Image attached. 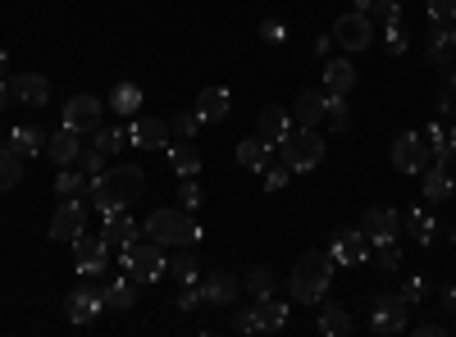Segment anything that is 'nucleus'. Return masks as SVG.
<instances>
[{
  "mask_svg": "<svg viewBox=\"0 0 456 337\" xmlns=\"http://www.w3.org/2000/svg\"><path fill=\"white\" fill-rule=\"evenodd\" d=\"M329 283H333V260H329V251H301L297 269H292V278H288L292 301H297V306H320L324 296H329Z\"/></svg>",
  "mask_w": 456,
  "mask_h": 337,
  "instance_id": "f257e3e1",
  "label": "nucleus"
},
{
  "mask_svg": "<svg viewBox=\"0 0 456 337\" xmlns=\"http://www.w3.org/2000/svg\"><path fill=\"white\" fill-rule=\"evenodd\" d=\"M142 233L151 242H160V246H197L201 242V229H197V219L187 214V210H174V205H160V210H151L146 223H142Z\"/></svg>",
  "mask_w": 456,
  "mask_h": 337,
  "instance_id": "f03ea898",
  "label": "nucleus"
},
{
  "mask_svg": "<svg viewBox=\"0 0 456 337\" xmlns=\"http://www.w3.org/2000/svg\"><path fill=\"white\" fill-rule=\"evenodd\" d=\"M288 328V301L279 296H256V306L233 310V333L251 337V333H283Z\"/></svg>",
  "mask_w": 456,
  "mask_h": 337,
  "instance_id": "7ed1b4c3",
  "label": "nucleus"
},
{
  "mask_svg": "<svg viewBox=\"0 0 456 337\" xmlns=\"http://www.w3.org/2000/svg\"><path fill=\"white\" fill-rule=\"evenodd\" d=\"M119 269L133 278V283H160L169 274V260H165V246L160 242H133L128 251H119Z\"/></svg>",
  "mask_w": 456,
  "mask_h": 337,
  "instance_id": "20e7f679",
  "label": "nucleus"
},
{
  "mask_svg": "<svg viewBox=\"0 0 456 337\" xmlns=\"http://www.w3.org/2000/svg\"><path fill=\"white\" fill-rule=\"evenodd\" d=\"M279 160H283L292 173L320 169V160H324V137H320L315 128H292V132L283 137V146H279Z\"/></svg>",
  "mask_w": 456,
  "mask_h": 337,
  "instance_id": "39448f33",
  "label": "nucleus"
},
{
  "mask_svg": "<svg viewBox=\"0 0 456 337\" xmlns=\"http://www.w3.org/2000/svg\"><path fill=\"white\" fill-rule=\"evenodd\" d=\"M411 328V301L397 292H384V296H374L370 301V333H379V337H402Z\"/></svg>",
  "mask_w": 456,
  "mask_h": 337,
  "instance_id": "423d86ee",
  "label": "nucleus"
},
{
  "mask_svg": "<svg viewBox=\"0 0 456 337\" xmlns=\"http://www.w3.org/2000/svg\"><path fill=\"white\" fill-rule=\"evenodd\" d=\"M434 164V146L425 141V132H397L393 137V169L406 173V178H420L425 169Z\"/></svg>",
  "mask_w": 456,
  "mask_h": 337,
  "instance_id": "0eeeda50",
  "label": "nucleus"
},
{
  "mask_svg": "<svg viewBox=\"0 0 456 337\" xmlns=\"http://www.w3.org/2000/svg\"><path fill=\"white\" fill-rule=\"evenodd\" d=\"M333 42H338L342 51H370V46H374V19L361 14V10L338 14V23H333Z\"/></svg>",
  "mask_w": 456,
  "mask_h": 337,
  "instance_id": "6e6552de",
  "label": "nucleus"
},
{
  "mask_svg": "<svg viewBox=\"0 0 456 337\" xmlns=\"http://www.w3.org/2000/svg\"><path fill=\"white\" fill-rule=\"evenodd\" d=\"M174 141V132H169V119H156V115H133V124H128V146H137V151H165V146Z\"/></svg>",
  "mask_w": 456,
  "mask_h": 337,
  "instance_id": "1a4fd4ad",
  "label": "nucleus"
},
{
  "mask_svg": "<svg viewBox=\"0 0 456 337\" xmlns=\"http://www.w3.org/2000/svg\"><path fill=\"white\" fill-rule=\"evenodd\" d=\"M73 255H78V274L83 278H101L110 269V242H105V233L101 237H92V233L73 237Z\"/></svg>",
  "mask_w": 456,
  "mask_h": 337,
  "instance_id": "9d476101",
  "label": "nucleus"
},
{
  "mask_svg": "<svg viewBox=\"0 0 456 337\" xmlns=\"http://www.w3.org/2000/svg\"><path fill=\"white\" fill-rule=\"evenodd\" d=\"M101 119H105V100H96V96H69V100H64V128H73V132H96Z\"/></svg>",
  "mask_w": 456,
  "mask_h": 337,
  "instance_id": "9b49d317",
  "label": "nucleus"
},
{
  "mask_svg": "<svg viewBox=\"0 0 456 337\" xmlns=\"http://www.w3.org/2000/svg\"><path fill=\"white\" fill-rule=\"evenodd\" d=\"M83 233H87V205L83 201H60L55 214H51V237L73 246V237H83Z\"/></svg>",
  "mask_w": 456,
  "mask_h": 337,
  "instance_id": "f8f14e48",
  "label": "nucleus"
},
{
  "mask_svg": "<svg viewBox=\"0 0 456 337\" xmlns=\"http://www.w3.org/2000/svg\"><path fill=\"white\" fill-rule=\"evenodd\" d=\"M329 260H333V265H365V260H370L365 229H338L333 246H329Z\"/></svg>",
  "mask_w": 456,
  "mask_h": 337,
  "instance_id": "ddd939ff",
  "label": "nucleus"
},
{
  "mask_svg": "<svg viewBox=\"0 0 456 337\" xmlns=\"http://www.w3.org/2000/svg\"><path fill=\"white\" fill-rule=\"evenodd\" d=\"M197 287H201V301H206V306H224V310L238 306V296H242V283H238L233 274H224V269L206 274Z\"/></svg>",
  "mask_w": 456,
  "mask_h": 337,
  "instance_id": "4468645a",
  "label": "nucleus"
},
{
  "mask_svg": "<svg viewBox=\"0 0 456 337\" xmlns=\"http://www.w3.org/2000/svg\"><path fill=\"white\" fill-rule=\"evenodd\" d=\"M288 132H292L288 109H283V105H265V109H260V119H256V137H260L265 146H274V151H279Z\"/></svg>",
  "mask_w": 456,
  "mask_h": 337,
  "instance_id": "2eb2a0df",
  "label": "nucleus"
},
{
  "mask_svg": "<svg viewBox=\"0 0 456 337\" xmlns=\"http://www.w3.org/2000/svg\"><path fill=\"white\" fill-rule=\"evenodd\" d=\"M361 229H365V237H374V242H393V237L402 233V214H397L393 205H370Z\"/></svg>",
  "mask_w": 456,
  "mask_h": 337,
  "instance_id": "dca6fc26",
  "label": "nucleus"
},
{
  "mask_svg": "<svg viewBox=\"0 0 456 337\" xmlns=\"http://www.w3.org/2000/svg\"><path fill=\"white\" fill-rule=\"evenodd\" d=\"M92 205L110 219V214H124L128 210V201L119 197V187H114V178H110V169H101V173H92Z\"/></svg>",
  "mask_w": 456,
  "mask_h": 337,
  "instance_id": "f3484780",
  "label": "nucleus"
},
{
  "mask_svg": "<svg viewBox=\"0 0 456 337\" xmlns=\"http://www.w3.org/2000/svg\"><path fill=\"white\" fill-rule=\"evenodd\" d=\"M46 156H51L60 169L78 164V156H83V132H73V128H64V124H60V132H51V137H46Z\"/></svg>",
  "mask_w": 456,
  "mask_h": 337,
  "instance_id": "a211bd4d",
  "label": "nucleus"
},
{
  "mask_svg": "<svg viewBox=\"0 0 456 337\" xmlns=\"http://www.w3.org/2000/svg\"><path fill=\"white\" fill-rule=\"evenodd\" d=\"M64 306H69V319H73V324H92V319L105 310V296H101V287L87 283V287H78V292H69Z\"/></svg>",
  "mask_w": 456,
  "mask_h": 337,
  "instance_id": "6ab92c4d",
  "label": "nucleus"
},
{
  "mask_svg": "<svg viewBox=\"0 0 456 337\" xmlns=\"http://www.w3.org/2000/svg\"><path fill=\"white\" fill-rule=\"evenodd\" d=\"M10 96L23 100V105H46L51 100L46 73H14V78H10Z\"/></svg>",
  "mask_w": 456,
  "mask_h": 337,
  "instance_id": "aec40b11",
  "label": "nucleus"
},
{
  "mask_svg": "<svg viewBox=\"0 0 456 337\" xmlns=\"http://www.w3.org/2000/svg\"><path fill=\"white\" fill-rule=\"evenodd\" d=\"M228 109H233V96H228V87H206L197 96V115L201 124H224L228 119Z\"/></svg>",
  "mask_w": 456,
  "mask_h": 337,
  "instance_id": "412c9836",
  "label": "nucleus"
},
{
  "mask_svg": "<svg viewBox=\"0 0 456 337\" xmlns=\"http://www.w3.org/2000/svg\"><path fill=\"white\" fill-rule=\"evenodd\" d=\"M420 178H425V201H434V205H438V201H447V197L456 192V173H452L443 160H434Z\"/></svg>",
  "mask_w": 456,
  "mask_h": 337,
  "instance_id": "4be33fe9",
  "label": "nucleus"
},
{
  "mask_svg": "<svg viewBox=\"0 0 456 337\" xmlns=\"http://www.w3.org/2000/svg\"><path fill=\"white\" fill-rule=\"evenodd\" d=\"M110 178H114V187H119V197H124L128 205L142 201V192H146V173H142V164H114Z\"/></svg>",
  "mask_w": 456,
  "mask_h": 337,
  "instance_id": "5701e85b",
  "label": "nucleus"
},
{
  "mask_svg": "<svg viewBox=\"0 0 456 337\" xmlns=\"http://www.w3.org/2000/svg\"><path fill=\"white\" fill-rule=\"evenodd\" d=\"M165 156H169V164H174V173L178 178H197V169H201V151H197V146L192 141H169L165 146Z\"/></svg>",
  "mask_w": 456,
  "mask_h": 337,
  "instance_id": "b1692460",
  "label": "nucleus"
},
{
  "mask_svg": "<svg viewBox=\"0 0 456 337\" xmlns=\"http://www.w3.org/2000/svg\"><path fill=\"white\" fill-rule=\"evenodd\" d=\"M87 192H92V173H87V169H78V164L60 169V178H55V197L78 201V197H87Z\"/></svg>",
  "mask_w": 456,
  "mask_h": 337,
  "instance_id": "393cba45",
  "label": "nucleus"
},
{
  "mask_svg": "<svg viewBox=\"0 0 456 337\" xmlns=\"http://www.w3.org/2000/svg\"><path fill=\"white\" fill-rule=\"evenodd\" d=\"M169 278L183 283V287H197L201 283V260H197L192 246H178V255L169 260Z\"/></svg>",
  "mask_w": 456,
  "mask_h": 337,
  "instance_id": "a878e982",
  "label": "nucleus"
},
{
  "mask_svg": "<svg viewBox=\"0 0 456 337\" xmlns=\"http://www.w3.org/2000/svg\"><path fill=\"white\" fill-rule=\"evenodd\" d=\"M105 242H110V251H114V246L128 251L133 242H142V229H137L128 214H110V219H105Z\"/></svg>",
  "mask_w": 456,
  "mask_h": 337,
  "instance_id": "bb28decb",
  "label": "nucleus"
},
{
  "mask_svg": "<svg viewBox=\"0 0 456 337\" xmlns=\"http://www.w3.org/2000/svg\"><path fill=\"white\" fill-rule=\"evenodd\" d=\"M101 296H105V310H133L137 306V283L128 274H119L114 283L101 287Z\"/></svg>",
  "mask_w": 456,
  "mask_h": 337,
  "instance_id": "cd10ccee",
  "label": "nucleus"
},
{
  "mask_svg": "<svg viewBox=\"0 0 456 337\" xmlns=\"http://www.w3.org/2000/svg\"><path fill=\"white\" fill-rule=\"evenodd\" d=\"M402 229L411 233V242H415V246H429V242H434V233H438V223H434V214H429V210L415 205V210H406V214H402Z\"/></svg>",
  "mask_w": 456,
  "mask_h": 337,
  "instance_id": "c85d7f7f",
  "label": "nucleus"
},
{
  "mask_svg": "<svg viewBox=\"0 0 456 337\" xmlns=\"http://www.w3.org/2000/svg\"><path fill=\"white\" fill-rule=\"evenodd\" d=\"M292 115H297V124H301V128H315V124L324 119V92H320V87H301Z\"/></svg>",
  "mask_w": 456,
  "mask_h": 337,
  "instance_id": "c756f323",
  "label": "nucleus"
},
{
  "mask_svg": "<svg viewBox=\"0 0 456 337\" xmlns=\"http://www.w3.org/2000/svg\"><path fill=\"white\" fill-rule=\"evenodd\" d=\"M5 146H10V151H14V156H23V160H32V156H42V151H46V137H42V132H37V128H28V124H19V128L10 132V141H5Z\"/></svg>",
  "mask_w": 456,
  "mask_h": 337,
  "instance_id": "7c9ffc66",
  "label": "nucleus"
},
{
  "mask_svg": "<svg viewBox=\"0 0 456 337\" xmlns=\"http://www.w3.org/2000/svg\"><path fill=\"white\" fill-rule=\"evenodd\" d=\"M270 156H274V146H265L260 137H247V141H238V164H242V169H251V173H265Z\"/></svg>",
  "mask_w": 456,
  "mask_h": 337,
  "instance_id": "2f4dec72",
  "label": "nucleus"
},
{
  "mask_svg": "<svg viewBox=\"0 0 456 337\" xmlns=\"http://www.w3.org/2000/svg\"><path fill=\"white\" fill-rule=\"evenodd\" d=\"M324 87L347 96V92L356 87V64H352V60H329V64H324Z\"/></svg>",
  "mask_w": 456,
  "mask_h": 337,
  "instance_id": "473e14b6",
  "label": "nucleus"
},
{
  "mask_svg": "<svg viewBox=\"0 0 456 337\" xmlns=\"http://www.w3.org/2000/svg\"><path fill=\"white\" fill-rule=\"evenodd\" d=\"M324 119H329L333 132H352V105H347V96H342V92H329L324 96Z\"/></svg>",
  "mask_w": 456,
  "mask_h": 337,
  "instance_id": "72a5a7b5",
  "label": "nucleus"
},
{
  "mask_svg": "<svg viewBox=\"0 0 456 337\" xmlns=\"http://www.w3.org/2000/svg\"><path fill=\"white\" fill-rule=\"evenodd\" d=\"M110 109H114L119 119H133L137 109H142V87H133V83H119V87L110 92Z\"/></svg>",
  "mask_w": 456,
  "mask_h": 337,
  "instance_id": "f704fd0d",
  "label": "nucleus"
},
{
  "mask_svg": "<svg viewBox=\"0 0 456 337\" xmlns=\"http://www.w3.org/2000/svg\"><path fill=\"white\" fill-rule=\"evenodd\" d=\"M92 146H96V151H105V156H119L124 146H128V128H110V124H101V128L92 132Z\"/></svg>",
  "mask_w": 456,
  "mask_h": 337,
  "instance_id": "c9c22d12",
  "label": "nucleus"
},
{
  "mask_svg": "<svg viewBox=\"0 0 456 337\" xmlns=\"http://www.w3.org/2000/svg\"><path fill=\"white\" fill-rule=\"evenodd\" d=\"M320 333L324 337H347L352 333V315L342 310V306H324L320 310Z\"/></svg>",
  "mask_w": 456,
  "mask_h": 337,
  "instance_id": "e433bc0d",
  "label": "nucleus"
},
{
  "mask_svg": "<svg viewBox=\"0 0 456 337\" xmlns=\"http://www.w3.org/2000/svg\"><path fill=\"white\" fill-rule=\"evenodd\" d=\"M19 182H23V156H14L10 146H0V192H10Z\"/></svg>",
  "mask_w": 456,
  "mask_h": 337,
  "instance_id": "4c0bfd02",
  "label": "nucleus"
},
{
  "mask_svg": "<svg viewBox=\"0 0 456 337\" xmlns=\"http://www.w3.org/2000/svg\"><path fill=\"white\" fill-rule=\"evenodd\" d=\"M452 46H456V36H452V23H434V32H429V60H434V64H447Z\"/></svg>",
  "mask_w": 456,
  "mask_h": 337,
  "instance_id": "58836bf2",
  "label": "nucleus"
},
{
  "mask_svg": "<svg viewBox=\"0 0 456 337\" xmlns=\"http://www.w3.org/2000/svg\"><path fill=\"white\" fill-rule=\"evenodd\" d=\"M374 269H379V274H397V269H402V246H397V237H393V242H374Z\"/></svg>",
  "mask_w": 456,
  "mask_h": 337,
  "instance_id": "ea45409f",
  "label": "nucleus"
},
{
  "mask_svg": "<svg viewBox=\"0 0 456 337\" xmlns=\"http://www.w3.org/2000/svg\"><path fill=\"white\" fill-rule=\"evenodd\" d=\"M201 128H206V124H201L197 109H183V115H174V119H169V132H174L178 141H192Z\"/></svg>",
  "mask_w": 456,
  "mask_h": 337,
  "instance_id": "a19ab883",
  "label": "nucleus"
},
{
  "mask_svg": "<svg viewBox=\"0 0 456 337\" xmlns=\"http://www.w3.org/2000/svg\"><path fill=\"white\" fill-rule=\"evenodd\" d=\"M425 141L434 146V160H443V164H447V156L456 151V141H452V132H447L443 124H429V128H425Z\"/></svg>",
  "mask_w": 456,
  "mask_h": 337,
  "instance_id": "79ce46f5",
  "label": "nucleus"
},
{
  "mask_svg": "<svg viewBox=\"0 0 456 337\" xmlns=\"http://www.w3.org/2000/svg\"><path fill=\"white\" fill-rule=\"evenodd\" d=\"M406 46H411V32H406V23H402V19L384 23V51H388V55H402Z\"/></svg>",
  "mask_w": 456,
  "mask_h": 337,
  "instance_id": "37998d69",
  "label": "nucleus"
},
{
  "mask_svg": "<svg viewBox=\"0 0 456 337\" xmlns=\"http://www.w3.org/2000/svg\"><path fill=\"white\" fill-rule=\"evenodd\" d=\"M247 292H251V296H274V269H265V265L251 269V274H247Z\"/></svg>",
  "mask_w": 456,
  "mask_h": 337,
  "instance_id": "c03bdc74",
  "label": "nucleus"
},
{
  "mask_svg": "<svg viewBox=\"0 0 456 337\" xmlns=\"http://www.w3.org/2000/svg\"><path fill=\"white\" fill-rule=\"evenodd\" d=\"M288 178H292V169L279 160H270V164H265V192H283V187H288Z\"/></svg>",
  "mask_w": 456,
  "mask_h": 337,
  "instance_id": "a18cd8bd",
  "label": "nucleus"
},
{
  "mask_svg": "<svg viewBox=\"0 0 456 337\" xmlns=\"http://www.w3.org/2000/svg\"><path fill=\"white\" fill-rule=\"evenodd\" d=\"M429 23H452L456 19V0H425Z\"/></svg>",
  "mask_w": 456,
  "mask_h": 337,
  "instance_id": "49530a36",
  "label": "nucleus"
},
{
  "mask_svg": "<svg viewBox=\"0 0 456 337\" xmlns=\"http://www.w3.org/2000/svg\"><path fill=\"white\" fill-rule=\"evenodd\" d=\"M370 19H374V23H393V19H402V5H397V0H374Z\"/></svg>",
  "mask_w": 456,
  "mask_h": 337,
  "instance_id": "de8ad7c7",
  "label": "nucleus"
},
{
  "mask_svg": "<svg viewBox=\"0 0 456 337\" xmlns=\"http://www.w3.org/2000/svg\"><path fill=\"white\" fill-rule=\"evenodd\" d=\"M105 151H96V146H83V156H78V169H87V173H101L105 169Z\"/></svg>",
  "mask_w": 456,
  "mask_h": 337,
  "instance_id": "09e8293b",
  "label": "nucleus"
},
{
  "mask_svg": "<svg viewBox=\"0 0 456 337\" xmlns=\"http://www.w3.org/2000/svg\"><path fill=\"white\" fill-rule=\"evenodd\" d=\"M178 201H183V210H197V205H201V187H197V178H183Z\"/></svg>",
  "mask_w": 456,
  "mask_h": 337,
  "instance_id": "8fccbe9b",
  "label": "nucleus"
},
{
  "mask_svg": "<svg viewBox=\"0 0 456 337\" xmlns=\"http://www.w3.org/2000/svg\"><path fill=\"white\" fill-rule=\"evenodd\" d=\"M402 296H406V301L415 306V301H425V296H429V283L425 278H406V287H402Z\"/></svg>",
  "mask_w": 456,
  "mask_h": 337,
  "instance_id": "3c124183",
  "label": "nucleus"
},
{
  "mask_svg": "<svg viewBox=\"0 0 456 337\" xmlns=\"http://www.w3.org/2000/svg\"><path fill=\"white\" fill-rule=\"evenodd\" d=\"M197 306H206V301H201V287H183V296H178V310H197Z\"/></svg>",
  "mask_w": 456,
  "mask_h": 337,
  "instance_id": "603ef678",
  "label": "nucleus"
},
{
  "mask_svg": "<svg viewBox=\"0 0 456 337\" xmlns=\"http://www.w3.org/2000/svg\"><path fill=\"white\" fill-rule=\"evenodd\" d=\"M283 32H288V28H283L279 19H265V23H260V36H265V42H283Z\"/></svg>",
  "mask_w": 456,
  "mask_h": 337,
  "instance_id": "864d4df0",
  "label": "nucleus"
},
{
  "mask_svg": "<svg viewBox=\"0 0 456 337\" xmlns=\"http://www.w3.org/2000/svg\"><path fill=\"white\" fill-rule=\"evenodd\" d=\"M438 109L452 119V115H456V92H443V96H438Z\"/></svg>",
  "mask_w": 456,
  "mask_h": 337,
  "instance_id": "5fc2aeb1",
  "label": "nucleus"
},
{
  "mask_svg": "<svg viewBox=\"0 0 456 337\" xmlns=\"http://www.w3.org/2000/svg\"><path fill=\"white\" fill-rule=\"evenodd\" d=\"M411 333H415V337H438V333H447V328H443V324H415Z\"/></svg>",
  "mask_w": 456,
  "mask_h": 337,
  "instance_id": "6e6d98bb",
  "label": "nucleus"
},
{
  "mask_svg": "<svg viewBox=\"0 0 456 337\" xmlns=\"http://www.w3.org/2000/svg\"><path fill=\"white\" fill-rule=\"evenodd\" d=\"M443 306L456 315V287H443Z\"/></svg>",
  "mask_w": 456,
  "mask_h": 337,
  "instance_id": "4d7b16f0",
  "label": "nucleus"
},
{
  "mask_svg": "<svg viewBox=\"0 0 456 337\" xmlns=\"http://www.w3.org/2000/svg\"><path fill=\"white\" fill-rule=\"evenodd\" d=\"M10 105V78H0V109Z\"/></svg>",
  "mask_w": 456,
  "mask_h": 337,
  "instance_id": "13d9d810",
  "label": "nucleus"
},
{
  "mask_svg": "<svg viewBox=\"0 0 456 337\" xmlns=\"http://www.w3.org/2000/svg\"><path fill=\"white\" fill-rule=\"evenodd\" d=\"M370 5H374V0H356V5H352V10H361V14H370Z\"/></svg>",
  "mask_w": 456,
  "mask_h": 337,
  "instance_id": "bf43d9fd",
  "label": "nucleus"
},
{
  "mask_svg": "<svg viewBox=\"0 0 456 337\" xmlns=\"http://www.w3.org/2000/svg\"><path fill=\"white\" fill-rule=\"evenodd\" d=\"M5 68H10V55H5V51H0V78H5Z\"/></svg>",
  "mask_w": 456,
  "mask_h": 337,
  "instance_id": "052dcab7",
  "label": "nucleus"
},
{
  "mask_svg": "<svg viewBox=\"0 0 456 337\" xmlns=\"http://www.w3.org/2000/svg\"><path fill=\"white\" fill-rule=\"evenodd\" d=\"M452 92H456V64H452Z\"/></svg>",
  "mask_w": 456,
  "mask_h": 337,
  "instance_id": "680f3d73",
  "label": "nucleus"
},
{
  "mask_svg": "<svg viewBox=\"0 0 456 337\" xmlns=\"http://www.w3.org/2000/svg\"><path fill=\"white\" fill-rule=\"evenodd\" d=\"M447 160H452V173H456V151H452V156H447Z\"/></svg>",
  "mask_w": 456,
  "mask_h": 337,
  "instance_id": "e2e57ef3",
  "label": "nucleus"
},
{
  "mask_svg": "<svg viewBox=\"0 0 456 337\" xmlns=\"http://www.w3.org/2000/svg\"><path fill=\"white\" fill-rule=\"evenodd\" d=\"M452 141H456V124H452Z\"/></svg>",
  "mask_w": 456,
  "mask_h": 337,
  "instance_id": "0e129e2a",
  "label": "nucleus"
},
{
  "mask_svg": "<svg viewBox=\"0 0 456 337\" xmlns=\"http://www.w3.org/2000/svg\"><path fill=\"white\" fill-rule=\"evenodd\" d=\"M452 36H456V19H452Z\"/></svg>",
  "mask_w": 456,
  "mask_h": 337,
  "instance_id": "69168bd1",
  "label": "nucleus"
},
{
  "mask_svg": "<svg viewBox=\"0 0 456 337\" xmlns=\"http://www.w3.org/2000/svg\"><path fill=\"white\" fill-rule=\"evenodd\" d=\"M0 146H5V141H0Z\"/></svg>",
  "mask_w": 456,
  "mask_h": 337,
  "instance_id": "338daca9",
  "label": "nucleus"
}]
</instances>
